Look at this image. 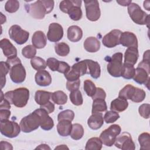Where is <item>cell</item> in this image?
Listing matches in <instances>:
<instances>
[{
	"instance_id": "6da1fadb",
	"label": "cell",
	"mask_w": 150,
	"mask_h": 150,
	"mask_svg": "<svg viewBox=\"0 0 150 150\" xmlns=\"http://www.w3.org/2000/svg\"><path fill=\"white\" fill-rule=\"evenodd\" d=\"M54 2L51 0H38L26 5L25 9L31 16L36 19H42L46 14L49 13L54 8Z\"/></svg>"
},
{
	"instance_id": "7a4b0ae2",
	"label": "cell",
	"mask_w": 150,
	"mask_h": 150,
	"mask_svg": "<svg viewBox=\"0 0 150 150\" xmlns=\"http://www.w3.org/2000/svg\"><path fill=\"white\" fill-rule=\"evenodd\" d=\"M4 97L11 104L18 108H22L28 103L29 98V91L25 87H20L6 92L4 94Z\"/></svg>"
},
{
	"instance_id": "3957f363",
	"label": "cell",
	"mask_w": 150,
	"mask_h": 150,
	"mask_svg": "<svg viewBox=\"0 0 150 150\" xmlns=\"http://www.w3.org/2000/svg\"><path fill=\"white\" fill-rule=\"evenodd\" d=\"M10 66L9 76L11 80L15 83H21L26 78V70L21 60L18 57L7 59L6 61Z\"/></svg>"
},
{
	"instance_id": "277c9868",
	"label": "cell",
	"mask_w": 150,
	"mask_h": 150,
	"mask_svg": "<svg viewBox=\"0 0 150 150\" xmlns=\"http://www.w3.org/2000/svg\"><path fill=\"white\" fill-rule=\"evenodd\" d=\"M128 12L134 23L141 25H146L148 27L149 26V15L142 11L137 4L131 2L128 6Z\"/></svg>"
},
{
	"instance_id": "5b68a950",
	"label": "cell",
	"mask_w": 150,
	"mask_h": 150,
	"mask_svg": "<svg viewBox=\"0 0 150 150\" xmlns=\"http://www.w3.org/2000/svg\"><path fill=\"white\" fill-rule=\"evenodd\" d=\"M121 131L120 126L118 124H112L104 129L100 135L99 138L103 144L107 146H111L114 144L116 138Z\"/></svg>"
},
{
	"instance_id": "8992f818",
	"label": "cell",
	"mask_w": 150,
	"mask_h": 150,
	"mask_svg": "<svg viewBox=\"0 0 150 150\" xmlns=\"http://www.w3.org/2000/svg\"><path fill=\"white\" fill-rule=\"evenodd\" d=\"M122 53L117 52L114 53L108 60L107 69L108 73L112 77H120L121 76L122 68Z\"/></svg>"
},
{
	"instance_id": "52a82bcc",
	"label": "cell",
	"mask_w": 150,
	"mask_h": 150,
	"mask_svg": "<svg viewBox=\"0 0 150 150\" xmlns=\"http://www.w3.org/2000/svg\"><path fill=\"white\" fill-rule=\"evenodd\" d=\"M40 121L39 115L33 111L23 117L21 120L19 125L22 132L29 133L38 129L40 126Z\"/></svg>"
},
{
	"instance_id": "ba28073f",
	"label": "cell",
	"mask_w": 150,
	"mask_h": 150,
	"mask_svg": "<svg viewBox=\"0 0 150 150\" xmlns=\"http://www.w3.org/2000/svg\"><path fill=\"white\" fill-rule=\"evenodd\" d=\"M21 127L19 124L12 121L5 120L0 121L1 133L8 138L16 137L21 132Z\"/></svg>"
},
{
	"instance_id": "9c48e42d",
	"label": "cell",
	"mask_w": 150,
	"mask_h": 150,
	"mask_svg": "<svg viewBox=\"0 0 150 150\" xmlns=\"http://www.w3.org/2000/svg\"><path fill=\"white\" fill-rule=\"evenodd\" d=\"M9 36L18 45H23L28 41L29 37V33L22 29L20 26L14 25L9 28Z\"/></svg>"
},
{
	"instance_id": "30bf717a",
	"label": "cell",
	"mask_w": 150,
	"mask_h": 150,
	"mask_svg": "<svg viewBox=\"0 0 150 150\" xmlns=\"http://www.w3.org/2000/svg\"><path fill=\"white\" fill-rule=\"evenodd\" d=\"M84 2L87 18L92 22L98 20L101 16L98 2L97 0H85Z\"/></svg>"
},
{
	"instance_id": "8fae6325",
	"label": "cell",
	"mask_w": 150,
	"mask_h": 150,
	"mask_svg": "<svg viewBox=\"0 0 150 150\" xmlns=\"http://www.w3.org/2000/svg\"><path fill=\"white\" fill-rule=\"evenodd\" d=\"M115 146L122 150H134L135 144L129 133L124 132L120 135H118L114 142Z\"/></svg>"
},
{
	"instance_id": "7c38bea8",
	"label": "cell",
	"mask_w": 150,
	"mask_h": 150,
	"mask_svg": "<svg viewBox=\"0 0 150 150\" xmlns=\"http://www.w3.org/2000/svg\"><path fill=\"white\" fill-rule=\"evenodd\" d=\"M121 32L118 29L111 30L103 37L102 39L103 45L108 48H112L120 45V38Z\"/></svg>"
},
{
	"instance_id": "4fadbf2b",
	"label": "cell",
	"mask_w": 150,
	"mask_h": 150,
	"mask_svg": "<svg viewBox=\"0 0 150 150\" xmlns=\"http://www.w3.org/2000/svg\"><path fill=\"white\" fill-rule=\"evenodd\" d=\"M63 36V27L57 23H52L49 26L47 33L48 40L52 42H57L60 40Z\"/></svg>"
},
{
	"instance_id": "5bb4252c",
	"label": "cell",
	"mask_w": 150,
	"mask_h": 150,
	"mask_svg": "<svg viewBox=\"0 0 150 150\" xmlns=\"http://www.w3.org/2000/svg\"><path fill=\"white\" fill-rule=\"evenodd\" d=\"M34 111L39 115L40 118V127L42 129L49 131L53 128V120L45 110L40 108L35 110Z\"/></svg>"
},
{
	"instance_id": "9a60e30c",
	"label": "cell",
	"mask_w": 150,
	"mask_h": 150,
	"mask_svg": "<svg viewBox=\"0 0 150 150\" xmlns=\"http://www.w3.org/2000/svg\"><path fill=\"white\" fill-rule=\"evenodd\" d=\"M120 44L127 47H138V39L136 35L132 32H121L120 38Z\"/></svg>"
},
{
	"instance_id": "2e32d148",
	"label": "cell",
	"mask_w": 150,
	"mask_h": 150,
	"mask_svg": "<svg viewBox=\"0 0 150 150\" xmlns=\"http://www.w3.org/2000/svg\"><path fill=\"white\" fill-rule=\"evenodd\" d=\"M149 70L138 66V67L135 69V74L133 79L136 83L139 84L148 85L150 79L149 76Z\"/></svg>"
},
{
	"instance_id": "e0dca14e",
	"label": "cell",
	"mask_w": 150,
	"mask_h": 150,
	"mask_svg": "<svg viewBox=\"0 0 150 150\" xmlns=\"http://www.w3.org/2000/svg\"><path fill=\"white\" fill-rule=\"evenodd\" d=\"M0 47L7 59L17 57V49L8 39L5 38L1 40Z\"/></svg>"
},
{
	"instance_id": "ac0fdd59",
	"label": "cell",
	"mask_w": 150,
	"mask_h": 150,
	"mask_svg": "<svg viewBox=\"0 0 150 150\" xmlns=\"http://www.w3.org/2000/svg\"><path fill=\"white\" fill-rule=\"evenodd\" d=\"M36 84L42 87L49 86L52 83V77L50 73L45 70L38 71L35 76Z\"/></svg>"
},
{
	"instance_id": "d6986e66",
	"label": "cell",
	"mask_w": 150,
	"mask_h": 150,
	"mask_svg": "<svg viewBox=\"0 0 150 150\" xmlns=\"http://www.w3.org/2000/svg\"><path fill=\"white\" fill-rule=\"evenodd\" d=\"M104 124V117L101 112L93 113L87 120L88 127L93 129L97 130L100 128Z\"/></svg>"
},
{
	"instance_id": "ffe728a7",
	"label": "cell",
	"mask_w": 150,
	"mask_h": 150,
	"mask_svg": "<svg viewBox=\"0 0 150 150\" xmlns=\"http://www.w3.org/2000/svg\"><path fill=\"white\" fill-rule=\"evenodd\" d=\"M32 43L36 49H42L46 45L47 38L42 31L38 30L32 36Z\"/></svg>"
},
{
	"instance_id": "44dd1931",
	"label": "cell",
	"mask_w": 150,
	"mask_h": 150,
	"mask_svg": "<svg viewBox=\"0 0 150 150\" xmlns=\"http://www.w3.org/2000/svg\"><path fill=\"white\" fill-rule=\"evenodd\" d=\"M84 60L87 66V73L94 79L99 78L101 74V68L98 63L90 59Z\"/></svg>"
},
{
	"instance_id": "7402d4cb",
	"label": "cell",
	"mask_w": 150,
	"mask_h": 150,
	"mask_svg": "<svg viewBox=\"0 0 150 150\" xmlns=\"http://www.w3.org/2000/svg\"><path fill=\"white\" fill-rule=\"evenodd\" d=\"M82 1L80 0H74V5L70 8L67 14L73 21H77L82 18L83 13L81 9Z\"/></svg>"
},
{
	"instance_id": "603a6c76",
	"label": "cell",
	"mask_w": 150,
	"mask_h": 150,
	"mask_svg": "<svg viewBox=\"0 0 150 150\" xmlns=\"http://www.w3.org/2000/svg\"><path fill=\"white\" fill-rule=\"evenodd\" d=\"M84 49L90 53L97 52L100 48V42L95 37L90 36L86 39L83 43Z\"/></svg>"
},
{
	"instance_id": "cb8c5ba5",
	"label": "cell",
	"mask_w": 150,
	"mask_h": 150,
	"mask_svg": "<svg viewBox=\"0 0 150 150\" xmlns=\"http://www.w3.org/2000/svg\"><path fill=\"white\" fill-rule=\"evenodd\" d=\"M139 57L138 47H128L124 53V62L132 65L136 64Z\"/></svg>"
},
{
	"instance_id": "d4e9b609",
	"label": "cell",
	"mask_w": 150,
	"mask_h": 150,
	"mask_svg": "<svg viewBox=\"0 0 150 150\" xmlns=\"http://www.w3.org/2000/svg\"><path fill=\"white\" fill-rule=\"evenodd\" d=\"M83 37V31L81 29L76 25H72L67 29V38L72 42L80 41Z\"/></svg>"
},
{
	"instance_id": "484cf974",
	"label": "cell",
	"mask_w": 150,
	"mask_h": 150,
	"mask_svg": "<svg viewBox=\"0 0 150 150\" xmlns=\"http://www.w3.org/2000/svg\"><path fill=\"white\" fill-rule=\"evenodd\" d=\"M71 128V121L67 120H60L57 125V131L59 134L62 137H67L70 135Z\"/></svg>"
},
{
	"instance_id": "4316f807",
	"label": "cell",
	"mask_w": 150,
	"mask_h": 150,
	"mask_svg": "<svg viewBox=\"0 0 150 150\" xmlns=\"http://www.w3.org/2000/svg\"><path fill=\"white\" fill-rule=\"evenodd\" d=\"M128 106V103L127 100L118 97L111 101L110 109L111 110L116 112H122L125 111L127 108Z\"/></svg>"
},
{
	"instance_id": "83f0119b",
	"label": "cell",
	"mask_w": 150,
	"mask_h": 150,
	"mask_svg": "<svg viewBox=\"0 0 150 150\" xmlns=\"http://www.w3.org/2000/svg\"><path fill=\"white\" fill-rule=\"evenodd\" d=\"M52 93L44 90H38L35 93V100L40 105L47 103L51 99Z\"/></svg>"
},
{
	"instance_id": "f1b7e54d",
	"label": "cell",
	"mask_w": 150,
	"mask_h": 150,
	"mask_svg": "<svg viewBox=\"0 0 150 150\" xmlns=\"http://www.w3.org/2000/svg\"><path fill=\"white\" fill-rule=\"evenodd\" d=\"M51 99L57 105H63L67 101V96L63 91L58 90L52 93Z\"/></svg>"
},
{
	"instance_id": "f546056e",
	"label": "cell",
	"mask_w": 150,
	"mask_h": 150,
	"mask_svg": "<svg viewBox=\"0 0 150 150\" xmlns=\"http://www.w3.org/2000/svg\"><path fill=\"white\" fill-rule=\"evenodd\" d=\"M93 100V102L91 110L92 114L96 112H101L107 111V106L104 99L96 98Z\"/></svg>"
},
{
	"instance_id": "4dcf8cb0",
	"label": "cell",
	"mask_w": 150,
	"mask_h": 150,
	"mask_svg": "<svg viewBox=\"0 0 150 150\" xmlns=\"http://www.w3.org/2000/svg\"><path fill=\"white\" fill-rule=\"evenodd\" d=\"M135 69L134 65L124 63L122 64L121 76L127 80L133 79L135 74Z\"/></svg>"
},
{
	"instance_id": "1f68e13d",
	"label": "cell",
	"mask_w": 150,
	"mask_h": 150,
	"mask_svg": "<svg viewBox=\"0 0 150 150\" xmlns=\"http://www.w3.org/2000/svg\"><path fill=\"white\" fill-rule=\"evenodd\" d=\"M103 143L100 139L97 137L90 138L86 144L85 149L86 150H100L102 148Z\"/></svg>"
},
{
	"instance_id": "d6a6232c",
	"label": "cell",
	"mask_w": 150,
	"mask_h": 150,
	"mask_svg": "<svg viewBox=\"0 0 150 150\" xmlns=\"http://www.w3.org/2000/svg\"><path fill=\"white\" fill-rule=\"evenodd\" d=\"M83 135L84 129L81 124L77 123L72 124L70 137L73 139L79 140L83 137Z\"/></svg>"
},
{
	"instance_id": "836d02e7",
	"label": "cell",
	"mask_w": 150,
	"mask_h": 150,
	"mask_svg": "<svg viewBox=\"0 0 150 150\" xmlns=\"http://www.w3.org/2000/svg\"><path fill=\"white\" fill-rule=\"evenodd\" d=\"M138 142L140 145V149H150V135L148 132H143L138 137Z\"/></svg>"
},
{
	"instance_id": "e575fe53",
	"label": "cell",
	"mask_w": 150,
	"mask_h": 150,
	"mask_svg": "<svg viewBox=\"0 0 150 150\" xmlns=\"http://www.w3.org/2000/svg\"><path fill=\"white\" fill-rule=\"evenodd\" d=\"M54 50L57 55L62 57L66 56L70 52L69 46L64 42L57 43L54 45Z\"/></svg>"
},
{
	"instance_id": "d590c367",
	"label": "cell",
	"mask_w": 150,
	"mask_h": 150,
	"mask_svg": "<svg viewBox=\"0 0 150 150\" xmlns=\"http://www.w3.org/2000/svg\"><path fill=\"white\" fill-rule=\"evenodd\" d=\"M30 64L33 69L37 71L44 70L46 68V62L42 58L35 56L30 60Z\"/></svg>"
},
{
	"instance_id": "8d00e7d4",
	"label": "cell",
	"mask_w": 150,
	"mask_h": 150,
	"mask_svg": "<svg viewBox=\"0 0 150 150\" xmlns=\"http://www.w3.org/2000/svg\"><path fill=\"white\" fill-rule=\"evenodd\" d=\"M1 88H2L6 83V75L8 74L9 71H10V66L6 62H1Z\"/></svg>"
},
{
	"instance_id": "74e56055",
	"label": "cell",
	"mask_w": 150,
	"mask_h": 150,
	"mask_svg": "<svg viewBox=\"0 0 150 150\" xmlns=\"http://www.w3.org/2000/svg\"><path fill=\"white\" fill-rule=\"evenodd\" d=\"M70 99L71 102L73 104L79 106L83 104V99L82 94L79 90H74L70 92Z\"/></svg>"
},
{
	"instance_id": "f35d334b",
	"label": "cell",
	"mask_w": 150,
	"mask_h": 150,
	"mask_svg": "<svg viewBox=\"0 0 150 150\" xmlns=\"http://www.w3.org/2000/svg\"><path fill=\"white\" fill-rule=\"evenodd\" d=\"M145 96L146 93L144 90L135 87L130 100L135 103H141L145 99Z\"/></svg>"
},
{
	"instance_id": "ab89813d",
	"label": "cell",
	"mask_w": 150,
	"mask_h": 150,
	"mask_svg": "<svg viewBox=\"0 0 150 150\" xmlns=\"http://www.w3.org/2000/svg\"><path fill=\"white\" fill-rule=\"evenodd\" d=\"M134 86L131 85V84H127L125 86H124L119 92L118 97L124 98L126 100H130L131 96L134 91L135 89Z\"/></svg>"
},
{
	"instance_id": "60d3db41",
	"label": "cell",
	"mask_w": 150,
	"mask_h": 150,
	"mask_svg": "<svg viewBox=\"0 0 150 150\" xmlns=\"http://www.w3.org/2000/svg\"><path fill=\"white\" fill-rule=\"evenodd\" d=\"M96 88L95 84L90 80H86L84 81V90L88 96L92 97L96 93Z\"/></svg>"
},
{
	"instance_id": "b9f144b4",
	"label": "cell",
	"mask_w": 150,
	"mask_h": 150,
	"mask_svg": "<svg viewBox=\"0 0 150 150\" xmlns=\"http://www.w3.org/2000/svg\"><path fill=\"white\" fill-rule=\"evenodd\" d=\"M71 69L78 72L80 76L87 74V66L84 60L74 64L72 66Z\"/></svg>"
},
{
	"instance_id": "7bdbcfd3",
	"label": "cell",
	"mask_w": 150,
	"mask_h": 150,
	"mask_svg": "<svg viewBox=\"0 0 150 150\" xmlns=\"http://www.w3.org/2000/svg\"><path fill=\"white\" fill-rule=\"evenodd\" d=\"M22 55L27 59H33L36 54V49L33 45H27L22 50Z\"/></svg>"
},
{
	"instance_id": "ee69618b",
	"label": "cell",
	"mask_w": 150,
	"mask_h": 150,
	"mask_svg": "<svg viewBox=\"0 0 150 150\" xmlns=\"http://www.w3.org/2000/svg\"><path fill=\"white\" fill-rule=\"evenodd\" d=\"M19 8V2L16 0H8L5 5V9L9 13L16 12Z\"/></svg>"
},
{
	"instance_id": "f6af8a7d",
	"label": "cell",
	"mask_w": 150,
	"mask_h": 150,
	"mask_svg": "<svg viewBox=\"0 0 150 150\" xmlns=\"http://www.w3.org/2000/svg\"><path fill=\"white\" fill-rule=\"evenodd\" d=\"M120 118L119 114L114 111H108L105 112L104 116V120L107 124L113 123Z\"/></svg>"
},
{
	"instance_id": "bcb514c9",
	"label": "cell",
	"mask_w": 150,
	"mask_h": 150,
	"mask_svg": "<svg viewBox=\"0 0 150 150\" xmlns=\"http://www.w3.org/2000/svg\"><path fill=\"white\" fill-rule=\"evenodd\" d=\"M74 117V112L70 110H66L61 111L57 115L58 121L62 120H67L72 121Z\"/></svg>"
},
{
	"instance_id": "7dc6e473",
	"label": "cell",
	"mask_w": 150,
	"mask_h": 150,
	"mask_svg": "<svg viewBox=\"0 0 150 150\" xmlns=\"http://www.w3.org/2000/svg\"><path fill=\"white\" fill-rule=\"evenodd\" d=\"M74 0H64L60 2L59 8L61 11L67 13L70 8L74 5Z\"/></svg>"
},
{
	"instance_id": "c3c4849f",
	"label": "cell",
	"mask_w": 150,
	"mask_h": 150,
	"mask_svg": "<svg viewBox=\"0 0 150 150\" xmlns=\"http://www.w3.org/2000/svg\"><path fill=\"white\" fill-rule=\"evenodd\" d=\"M149 104H143L141 105L138 108L139 115L144 118L148 119L149 118Z\"/></svg>"
},
{
	"instance_id": "681fc988",
	"label": "cell",
	"mask_w": 150,
	"mask_h": 150,
	"mask_svg": "<svg viewBox=\"0 0 150 150\" xmlns=\"http://www.w3.org/2000/svg\"><path fill=\"white\" fill-rule=\"evenodd\" d=\"M59 62H60L59 60H58L55 58L50 57L47 59L46 64L52 71H57L58 70Z\"/></svg>"
},
{
	"instance_id": "f907efd6",
	"label": "cell",
	"mask_w": 150,
	"mask_h": 150,
	"mask_svg": "<svg viewBox=\"0 0 150 150\" xmlns=\"http://www.w3.org/2000/svg\"><path fill=\"white\" fill-rule=\"evenodd\" d=\"M80 74L75 71L74 70L71 69L67 73L64 74V77L67 79V81H76L78 79H79L80 77Z\"/></svg>"
},
{
	"instance_id": "816d5d0a",
	"label": "cell",
	"mask_w": 150,
	"mask_h": 150,
	"mask_svg": "<svg viewBox=\"0 0 150 150\" xmlns=\"http://www.w3.org/2000/svg\"><path fill=\"white\" fill-rule=\"evenodd\" d=\"M80 85V80L78 79L76 81H67L66 83V88L69 91H72L74 90H79Z\"/></svg>"
},
{
	"instance_id": "f5cc1de1",
	"label": "cell",
	"mask_w": 150,
	"mask_h": 150,
	"mask_svg": "<svg viewBox=\"0 0 150 150\" xmlns=\"http://www.w3.org/2000/svg\"><path fill=\"white\" fill-rule=\"evenodd\" d=\"M70 70V67L68 63L60 61L57 71L63 74H66Z\"/></svg>"
},
{
	"instance_id": "db71d44e",
	"label": "cell",
	"mask_w": 150,
	"mask_h": 150,
	"mask_svg": "<svg viewBox=\"0 0 150 150\" xmlns=\"http://www.w3.org/2000/svg\"><path fill=\"white\" fill-rule=\"evenodd\" d=\"M106 97V93L105 91L100 88V87H97L96 88V91L94 96L91 97L93 100L96 99V98H101V99H104Z\"/></svg>"
},
{
	"instance_id": "11a10c76",
	"label": "cell",
	"mask_w": 150,
	"mask_h": 150,
	"mask_svg": "<svg viewBox=\"0 0 150 150\" xmlns=\"http://www.w3.org/2000/svg\"><path fill=\"white\" fill-rule=\"evenodd\" d=\"M40 108L45 110L48 114H50L54 111L55 107L54 104L49 101L47 103L42 105H40Z\"/></svg>"
},
{
	"instance_id": "9f6ffc18",
	"label": "cell",
	"mask_w": 150,
	"mask_h": 150,
	"mask_svg": "<svg viewBox=\"0 0 150 150\" xmlns=\"http://www.w3.org/2000/svg\"><path fill=\"white\" fill-rule=\"evenodd\" d=\"M11 115V111L8 109H0V121L8 120Z\"/></svg>"
},
{
	"instance_id": "6f0895ef",
	"label": "cell",
	"mask_w": 150,
	"mask_h": 150,
	"mask_svg": "<svg viewBox=\"0 0 150 150\" xmlns=\"http://www.w3.org/2000/svg\"><path fill=\"white\" fill-rule=\"evenodd\" d=\"M1 149H13V147L11 144L6 141H1Z\"/></svg>"
},
{
	"instance_id": "680465c9",
	"label": "cell",
	"mask_w": 150,
	"mask_h": 150,
	"mask_svg": "<svg viewBox=\"0 0 150 150\" xmlns=\"http://www.w3.org/2000/svg\"><path fill=\"white\" fill-rule=\"evenodd\" d=\"M117 2L121 6H128L132 2V1H117Z\"/></svg>"
},
{
	"instance_id": "91938a15",
	"label": "cell",
	"mask_w": 150,
	"mask_h": 150,
	"mask_svg": "<svg viewBox=\"0 0 150 150\" xmlns=\"http://www.w3.org/2000/svg\"><path fill=\"white\" fill-rule=\"evenodd\" d=\"M50 149V148L47 144H40L38 146H37L35 149Z\"/></svg>"
},
{
	"instance_id": "94428289",
	"label": "cell",
	"mask_w": 150,
	"mask_h": 150,
	"mask_svg": "<svg viewBox=\"0 0 150 150\" xmlns=\"http://www.w3.org/2000/svg\"><path fill=\"white\" fill-rule=\"evenodd\" d=\"M69 149V148L66 145H60L57 146H56L54 149Z\"/></svg>"
}]
</instances>
